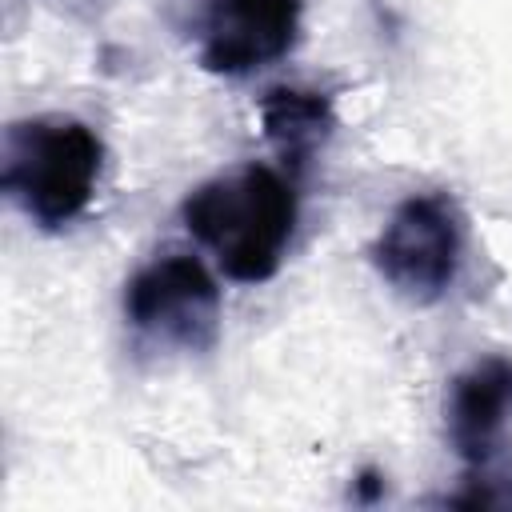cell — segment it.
Segmentation results:
<instances>
[{"instance_id": "obj_1", "label": "cell", "mask_w": 512, "mask_h": 512, "mask_svg": "<svg viewBox=\"0 0 512 512\" xmlns=\"http://www.w3.org/2000/svg\"><path fill=\"white\" fill-rule=\"evenodd\" d=\"M296 216L292 180L268 164L216 172L180 200V224L236 284H264L280 272Z\"/></svg>"}, {"instance_id": "obj_2", "label": "cell", "mask_w": 512, "mask_h": 512, "mask_svg": "<svg viewBox=\"0 0 512 512\" xmlns=\"http://www.w3.org/2000/svg\"><path fill=\"white\" fill-rule=\"evenodd\" d=\"M104 140L76 116H28L4 132L0 188L44 232L76 224L104 176Z\"/></svg>"}, {"instance_id": "obj_3", "label": "cell", "mask_w": 512, "mask_h": 512, "mask_svg": "<svg viewBox=\"0 0 512 512\" xmlns=\"http://www.w3.org/2000/svg\"><path fill=\"white\" fill-rule=\"evenodd\" d=\"M368 260L400 300L420 308L444 300L468 260V216L460 200L440 188L404 196L380 224Z\"/></svg>"}, {"instance_id": "obj_4", "label": "cell", "mask_w": 512, "mask_h": 512, "mask_svg": "<svg viewBox=\"0 0 512 512\" xmlns=\"http://www.w3.org/2000/svg\"><path fill=\"white\" fill-rule=\"evenodd\" d=\"M120 304L128 328L152 348L208 352L220 340L224 296L208 264L192 252H164L140 264Z\"/></svg>"}, {"instance_id": "obj_5", "label": "cell", "mask_w": 512, "mask_h": 512, "mask_svg": "<svg viewBox=\"0 0 512 512\" xmlns=\"http://www.w3.org/2000/svg\"><path fill=\"white\" fill-rule=\"evenodd\" d=\"M304 32V0H212L200 24V68L252 76L284 60Z\"/></svg>"}, {"instance_id": "obj_6", "label": "cell", "mask_w": 512, "mask_h": 512, "mask_svg": "<svg viewBox=\"0 0 512 512\" xmlns=\"http://www.w3.org/2000/svg\"><path fill=\"white\" fill-rule=\"evenodd\" d=\"M444 420L456 456L468 468H488L512 428V360L484 356L468 364L448 388Z\"/></svg>"}, {"instance_id": "obj_7", "label": "cell", "mask_w": 512, "mask_h": 512, "mask_svg": "<svg viewBox=\"0 0 512 512\" xmlns=\"http://www.w3.org/2000/svg\"><path fill=\"white\" fill-rule=\"evenodd\" d=\"M260 128L264 140L280 152L288 168L308 164L336 132V100L324 88L276 84L260 96Z\"/></svg>"}, {"instance_id": "obj_8", "label": "cell", "mask_w": 512, "mask_h": 512, "mask_svg": "<svg viewBox=\"0 0 512 512\" xmlns=\"http://www.w3.org/2000/svg\"><path fill=\"white\" fill-rule=\"evenodd\" d=\"M376 496H384V480H380V472L364 468L356 476V500H376Z\"/></svg>"}]
</instances>
